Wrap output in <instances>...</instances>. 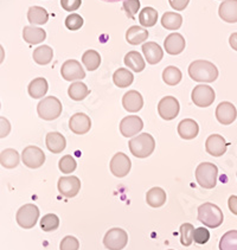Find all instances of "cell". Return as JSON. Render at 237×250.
<instances>
[{"label": "cell", "instance_id": "d4e9b609", "mask_svg": "<svg viewBox=\"0 0 237 250\" xmlns=\"http://www.w3.org/2000/svg\"><path fill=\"white\" fill-rule=\"evenodd\" d=\"M149 38V31L140 26H130L126 32V41L130 45H139Z\"/></svg>", "mask_w": 237, "mask_h": 250}, {"label": "cell", "instance_id": "f907efd6", "mask_svg": "<svg viewBox=\"0 0 237 250\" xmlns=\"http://www.w3.org/2000/svg\"><path fill=\"white\" fill-rule=\"evenodd\" d=\"M229 44L231 48L237 51V32L231 33V36L229 37Z\"/></svg>", "mask_w": 237, "mask_h": 250}, {"label": "cell", "instance_id": "8fae6325", "mask_svg": "<svg viewBox=\"0 0 237 250\" xmlns=\"http://www.w3.org/2000/svg\"><path fill=\"white\" fill-rule=\"evenodd\" d=\"M61 75L65 81L71 82L85 79L86 71L79 61L68 60L63 63L62 68H61Z\"/></svg>", "mask_w": 237, "mask_h": 250}, {"label": "cell", "instance_id": "e575fe53", "mask_svg": "<svg viewBox=\"0 0 237 250\" xmlns=\"http://www.w3.org/2000/svg\"><path fill=\"white\" fill-rule=\"evenodd\" d=\"M158 21V12L153 7H145L142 8L141 12L139 13V21L141 26L144 27H152L157 24Z\"/></svg>", "mask_w": 237, "mask_h": 250}, {"label": "cell", "instance_id": "8d00e7d4", "mask_svg": "<svg viewBox=\"0 0 237 250\" xmlns=\"http://www.w3.org/2000/svg\"><path fill=\"white\" fill-rule=\"evenodd\" d=\"M182 71L177 66H167L163 71V80L166 84L169 85H177L182 81Z\"/></svg>", "mask_w": 237, "mask_h": 250}, {"label": "cell", "instance_id": "c3c4849f", "mask_svg": "<svg viewBox=\"0 0 237 250\" xmlns=\"http://www.w3.org/2000/svg\"><path fill=\"white\" fill-rule=\"evenodd\" d=\"M189 1L190 0H169L171 7L174 8L175 11L185 10L186 6L189 5Z\"/></svg>", "mask_w": 237, "mask_h": 250}, {"label": "cell", "instance_id": "52a82bcc", "mask_svg": "<svg viewBox=\"0 0 237 250\" xmlns=\"http://www.w3.org/2000/svg\"><path fill=\"white\" fill-rule=\"evenodd\" d=\"M128 243V235L124 229L113 228L108 230L103 238V244L108 250H122Z\"/></svg>", "mask_w": 237, "mask_h": 250}, {"label": "cell", "instance_id": "7a4b0ae2", "mask_svg": "<svg viewBox=\"0 0 237 250\" xmlns=\"http://www.w3.org/2000/svg\"><path fill=\"white\" fill-rule=\"evenodd\" d=\"M128 146H129L130 153L134 157L144 159V158L150 157L154 152L155 141L154 138L149 133H142L138 137L130 139Z\"/></svg>", "mask_w": 237, "mask_h": 250}, {"label": "cell", "instance_id": "4dcf8cb0", "mask_svg": "<svg viewBox=\"0 0 237 250\" xmlns=\"http://www.w3.org/2000/svg\"><path fill=\"white\" fill-rule=\"evenodd\" d=\"M125 64L135 73H141L146 66L145 60L138 51H129L125 56Z\"/></svg>", "mask_w": 237, "mask_h": 250}, {"label": "cell", "instance_id": "5b68a950", "mask_svg": "<svg viewBox=\"0 0 237 250\" xmlns=\"http://www.w3.org/2000/svg\"><path fill=\"white\" fill-rule=\"evenodd\" d=\"M218 168L213 163H202L196 168V180L202 188H214L217 184Z\"/></svg>", "mask_w": 237, "mask_h": 250}, {"label": "cell", "instance_id": "b9f144b4", "mask_svg": "<svg viewBox=\"0 0 237 250\" xmlns=\"http://www.w3.org/2000/svg\"><path fill=\"white\" fill-rule=\"evenodd\" d=\"M83 25V18L77 13H71L66 17L65 19V26L68 27L70 31H76L82 27Z\"/></svg>", "mask_w": 237, "mask_h": 250}, {"label": "cell", "instance_id": "2e32d148", "mask_svg": "<svg viewBox=\"0 0 237 250\" xmlns=\"http://www.w3.org/2000/svg\"><path fill=\"white\" fill-rule=\"evenodd\" d=\"M228 144L225 139L219 134H213L206 139L205 149L213 157H222L227 152Z\"/></svg>", "mask_w": 237, "mask_h": 250}, {"label": "cell", "instance_id": "9c48e42d", "mask_svg": "<svg viewBox=\"0 0 237 250\" xmlns=\"http://www.w3.org/2000/svg\"><path fill=\"white\" fill-rule=\"evenodd\" d=\"M180 105L178 100L173 96H165L160 100L158 104V113L161 119L166 121L173 120L179 114Z\"/></svg>", "mask_w": 237, "mask_h": 250}, {"label": "cell", "instance_id": "ab89813d", "mask_svg": "<svg viewBox=\"0 0 237 250\" xmlns=\"http://www.w3.org/2000/svg\"><path fill=\"white\" fill-rule=\"evenodd\" d=\"M194 228L192 224H182V227H180V242H182L184 247L191 246L192 242H194Z\"/></svg>", "mask_w": 237, "mask_h": 250}, {"label": "cell", "instance_id": "f5cc1de1", "mask_svg": "<svg viewBox=\"0 0 237 250\" xmlns=\"http://www.w3.org/2000/svg\"><path fill=\"white\" fill-rule=\"evenodd\" d=\"M102 1H106V2H119V1H121V0H102Z\"/></svg>", "mask_w": 237, "mask_h": 250}, {"label": "cell", "instance_id": "7402d4cb", "mask_svg": "<svg viewBox=\"0 0 237 250\" xmlns=\"http://www.w3.org/2000/svg\"><path fill=\"white\" fill-rule=\"evenodd\" d=\"M198 132H199V126L192 119H185L178 125V134L184 140H192L197 137Z\"/></svg>", "mask_w": 237, "mask_h": 250}, {"label": "cell", "instance_id": "30bf717a", "mask_svg": "<svg viewBox=\"0 0 237 250\" xmlns=\"http://www.w3.org/2000/svg\"><path fill=\"white\" fill-rule=\"evenodd\" d=\"M22 162L29 168H40L45 163V154L37 146H27L22 153Z\"/></svg>", "mask_w": 237, "mask_h": 250}, {"label": "cell", "instance_id": "db71d44e", "mask_svg": "<svg viewBox=\"0 0 237 250\" xmlns=\"http://www.w3.org/2000/svg\"><path fill=\"white\" fill-rule=\"evenodd\" d=\"M170 250H171V249H170Z\"/></svg>", "mask_w": 237, "mask_h": 250}, {"label": "cell", "instance_id": "f1b7e54d", "mask_svg": "<svg viewBox=\"0 0 237 250\" xmlns=\"http://www.w3.org/2000/svg\"><path fill=\"white\" fill-rule=\"evenodd\" d=\"M21 157L19 153L13 148H7L0 153V164L5 168H15L19 165Z\"/></svg>", "mask_w": 237, "mask_h": 250}, {"label": "cell", "instance_id": "cb8c5ba5", "mask_svg": "<svg viewBox=\"0 0 237 250\" xmlns=\"http://www.w3.org/2000/svg\"><path fill=\"white\" fill-rule=\"evenodd\" d=\"M23 38L30 45L43 43L46 40V32L41 27L25 26L23 30Z\"/></svg>", "mask_w": 237, "mask_h": 250}, {"label": "cell", "instance_id": "74e56055", "mask_svg": "<svg viewBox=\"0 0 237 250\" xmlns=\"http://www.w3.org/2000/svg\"><path fill=\"white\" fill-rule=\"evenodd\" d=\"M219 250H237V230H230L223 235Z\"/></svg>", "mask_w": 237, "mask_h": 250}, {"label": "cell", "instance_id": "836d02e7", "mask_svg": "<svg viewBox=\"0 0 237 250\" xmlns=\"http://www.w3.org/2000/svg\"><path fill=\"white\" fill-rule=\"evenodd\" d=\"M183 24V17L179 13L166 12L161 18V25L166 30H178Z\"/></svg>", "mask_w": 237, "mask_h": 250}, {"label": "cell", "instance_id": "277c9868", "mask_svg": "<svg viewBox=\"0 0 237 250\" xmlns=\"http://www.w3.org/2000/svg\"><path fill=\"white\" fill-rule=\"evenodd\" d=\"M37 113L40 118L45 121L56 120L62 114V104L57 97L47 96L38 104Z\"/></svg>", "mask_w": 237, "mask_h": 250}, {"label": "cell", "instance_id": "d6a6232c", "mask_svg": "<svg viewBox=\"0 0 237 250\" xmlns=\"http://www.w3.org/2000/svg\"><path fill=\"white\" fill-rule=\"evenodd\" d=\"M89 89L83 82H74L71 83L68 89V95L74 101H82L89 95Z\"/></svg>", "mask_w": 237, "mask_h": 250}, {"label": "cell", "instance_id": "3957f363", "mask_svg": "<svg viewBox=\"0 0 237 250\" xmlns=\"http://www.w3.org/2000/svg\"><path fill=\"white\" fill-rule=\"evenodd\" d=\"M222 210L213 203H204L198 208V221L208 228H218L223 223Z\"/></svg>", "mask_w": 237, "mask_h": 250}, {"label": "cell", "instance_id": "8992f818", "mask_svg": "<svg viewBox=\"0 0 237 250\" xmlns=\"http://www.w3.org/2000/svg\"><path fill=\"white\" fill-rule=\"evenodd\" d=\"M40 217V209L35 204H25L17 212L16 219L19 227L24 229H31L37 223Z\"/></svg>", "mask_w": 237, "mask_h": 250}, {"label": "cell", "instance_id": "d6986e66", "mask_svg": "<svg viewBox=\"0 0 237 250\" xmlns=\"http://www.w3.org/2000/svg\"><path fill=\"white\" fill-rule=\"evenodd\" d=\"M142 54H144L145 58H146L149 64H157L160 62L164 57V51L159 44L154 43V42H147L144 45L141 46Z\"/></svg>", "mask_w": 237, "mask_h": 250}, {"label": "cell", "instance_id": "7c38bea8", "mask_svg": "<svg viewBox=\"0 0 237 250\" xmlns=\"http://www.w3.org/2000/svg\"><path fill=\"white\" fill-rule=\"evenodd\" d=\"M110 172L118 178H124L129 173L130 167H132V163L130 159L127 157L126 154L119 152L111 158L110 160Z\"/></svg>", "mask_w": 237, "mask_h": 250}, {"label": "cell", "instance_id": "4fadbf2b", "mask_svg": "<svg viewBox=\"0 0 237 250\" xmlns=\"http://www.w3.org/2000/svg\"><path fill=\"white\" fill-rule=\"evenodd\" d=\"M58 191L66 198H72L77 196L81 190V180L77 177H61L57 184Z\"/></svg>", "mask_w": 237, "mask_h": 250}, {"label": "cell", "instance_id": "f35d334b", "mask_svg": "<svg viewBox=\"0 0 237 250\" xmlns=\"http://www.w3.org/2000/svg\"><path fill=\"white\" fill-rule=\"evenodd\" d=\"M60 227V218L55 213H47L41 219V228L44 231H54Z\"/></svg>", "mask_w": 237, "mask_h": 250}, {"label": "cell", "instance_id": "5bb4252c", "mask_svg": "<svg viewBox=\"0 0 237 250\" xmlns=\"http://www.w3.org/2000/svg\"><path fill=\"white\" fill-rule=\"evenodd\" d=\"M144 128V122L139 116L129 115L124 118L120 122V132L125 138H132L141 132Z\"/></svg>", "mask_w": 237, "mask_h": 250}, {"label": "cell", "instance_id": "f546056e", "mask_svg": "<svg viewBox=\"0 0 237 250\" xmlns=\"http://www.w3.org/2000/svg\"><path fill=\"white\" fill-rule=\"evenodd\" d=\"M146 202L152 208L163 207L166 202V192L161 188H152L146 194Z\"/></svg>", "mask_w": 237, "mask_h": 250}, {"label": "cell", "instance_id": "4316f807", "mask_svg": "<svg viewBox=\"0 0 237 250\" xmlns=\"http://www.w3.org/2000/svg\"><path fill=\"white\" fill-rule=\"evenodd\" d=\"M27 21L32 25H44L49 21V13L41 6H31L27 11Z\"/></svg>", "mask_w": 237, "mask_h": 250}, {"label": "cell", "instance_id": "603a6c76", "mask_svg": "<svg viewBox=\"0 0 237 250\" xmlns=\"http://www.w3.org/2000/svg\"><path fill=\"white\" fill-rule=\"evenodd\" d=\"M45 144H46L47 149H49L51 153H55V154L61 153V152L64 151V148H65L66 146L65 138L58 132L47 133L45 138Z\"/></svg>", "mask_w": 237, "mask_h": 250}, {"label": "cell", "instance_id": "ffe728a7", "mask_svg": "<svg viewBox=\"0 0 237 250\" xmlns=\"http://www.w3.org/2000/svg\"><path fill=\"white\" fill-rule=\"evenodd\" d=\"M124 108L129 113H138L144 105V99L141 94L136 90H129L122 97Z\"/></svg>", "mask_w": 237, "mask_h": 250}, {"label": "cell", "instance_id": "60d3db41", "mask_svg": "<svg viewBox=\"0 0 237 250\" xmlns=\"http://www.w3.org/2000/svg\"><path fill=\"white\" fill-rule=\"evenodd\" d=\"M58 167H60L61 172L69 174L72 173V172L76 169L77 163L76 160L74 159V157H71V155H64V157H62V159L60 160V163H58Z\"/></svg>", "mask_w": 237, "mask_h": 250}, {"label": "cell", "instance_id": "1f68e13d", "mask_svg": "<svg viewBox=\"0 0 237 250\" xmlns=\"http://www.w3.org/2000/svg\"><path fill=\"white\" fill-rule=\"evenodd\" d=\"M114 84L119 88H127L134 81V76L126 68H120L113 75Z\"/></svg>", "mask_w": 237, "mask_h": 250}, {"label": "cell", "instance_id": "7bdbcfd3", "mask_svg": "<svg viewBox=\"0 0 237 250\" xmlns=\"http://www.w3.org/2000/svg\"><path fill=\"white\" fill-rule=\"evenodd\" d=\"M122 7H124V11L126 12L128 18L134 19V16L140 8V1L139 0H125Z\"/></svg>", "mask_w": 237, "mask_h": 250}, {"label": "cell", "instance_id": "83f0119b", "mask_svg": "<svg viewBox=\"0 0 237 250\" xmlns=\"http://www.w3.org/2000/svg\"><path fill=\"white\" fill-rule=\"evenodd\" d=\"M32 57L38 65H46L54 58V51L49 45H42L33 50Z\"/></svg>", "mask_w": 237, "mask_h": 250}, {"label": "cell", "instance_id": "9a60e30c", "mask_svg": "<svg viewBox=\"0 0 237 250\" xmlns=\"http://www.w3.org/2000/svg\"><path fill=\"white\" fill-rule=\"evenodd\" d=\"M69 128L71 129L75 134H86L91 128V120L90 118L85 113H76L70 118L69 121Z\"/></svg>", "mask_w": 237, "mask_h": 250}, {"label": "cell", "instance_id": "d590c367", "mask_svg": "<svg viewBox=\"0 0 237 250\" xmlns=\"http://www.w3.org/2000/svg\"><path fill=\"white\" fill-rule=\"evenodd\" d=\"M82 63L89 71H94L101 64V56L95 50H88L83 54Z\"/></svg>", "mask_w": 237, "mask_h": 250}, {"label": "cell", "instance_id": "ba28073f", "mask_svg": "<svg viewBox=\"0 0 237 250\" xmlns=\"http://www.w3.org/2000/svg\"><path fill=\"white\" fill-rule=\"evenodd\" d=\"M215 97H216L215 90L210 85L206 84H199L194 87L191 94V99L194 104L200 108L210 107L214 104Z\"/></svg>", "mask_w": 237, "mask_h": 250}, {"label": "cell", "instance_id": "44dd1931", "mask_svg": "<svg viewBox=\"0 0 237 250\" xmlns=\"http://www.w3.org/2000/svg\"><path fill=\"white\" fill-rule=\"evenodd\" d=\"M218 15L227 23H237V0H224L219 5Z\"/></svg>", "mask_w": 237, "mask_h": 250}, {"label": "cell", "instance_id": "7dc6e473", "mask_svg": "<svg viewBox=\"0 0 237 250\" xmlns=\"http://www.w3.org/2000/svg\"><path fill=\"white\" fill-rule=\"evenodd\" d=\"M11 132V124L4 116H0V139L6 138Z\"/></svg>", "mask_w": 237, "mask_h": 250}, {"label": "cell", "instance_id": "ac0fdd59", "mask_svg": "<svg viewBox=\"0 0 237 250\" xmlns=\"http://www.w3.org/2000/svg\"><path fill=\"white\" fill-rule=\"evenodd\" d=\"M185 38L180 33H171L164 41V48H165L167 54L172 55V56L182 54L185 49Z\"/></svg>", "mask_w": 237, "mask_h": 250}, {"label": "cell", "instance_id": "ee69618b", "mask_svg": "<svg viewBox=\"0 0 237 250\" xmlns=\"http://www.w3.org/2000/svg\"><path fill=\"white\" fill-rule=\"evenodd\" d=\"M80 242L74 236H66L62 240L60 246V250H79Z\"/></svg>", "mask_w": 237, "mask_h": 250}, {"label": "cell", "instance_id": "816d5d0a", "mask_svg": "<svg viewBox=\"0 0 237 250\" xmlns=\"http://www.w3.org/2000/svg\"><path fill=\"white\" fill-rule=\"evenodd\" d=\"M4 60H5V50L1 46V44H0V64L4 62Z\"/></svg>", "mask_w": 237, "mask_h": 250}, {"label": "cell", "instance_id": "6da1fadb", "mask_svg": "<svg viewBox=\"0 0 237 250\" xmlns=\"http://www.w3.org/2000/svg\"><path fill=\"white\" fill-rule=\"evenodd\" d=\"M189 75L196 82L211 83L216 81L218 77V69L209 61L198 60L190 64Z\"/></svg>", "mask_w": 237, "mask_h": 250}, {"label": "cell", "instance_id": "681fc988", "mask_svg": "<svg viewBox=\"0 0 237 250\" xmlns=\"http://www.w3.org/2000/svg\"><path fill=\"white\" fill-rule=\"evenodd\" d=\"M228 205H229L231 212L237 216V196H231L229 201H228Z\"/></svg>", "mask_w": 237, "mask_h": 250}, {"label": "cell", "instance_id": "484cf974", "mask_svg": "<svg viewBox=\"0 0 237 250\" xmlns=\"http://www.w3.org/2000/svg\"><path fill=\"white\" fill-rule=\"evenodd\" d=\"M47 89H49V84L46 80L44 77H37L30 82L27 90L32 99H42L47 93Z\"/></svg>", "mask_w": 237, "mask_h": 250}, {"label": "cell", "instance_id": "f6af8a7d", "mask_svg": "<svg viewBox=\"0 0 237 250\" xmlns=\"http://www.w3.org/2000/svg\"><path fill=\"white\" fill-rule=\"evenodd\" d=\"M210 240V232L205 228H197L194 232V241L197 244H205Z\"/></svg>", "mask_w": 237, "mask_h": 250}, {"label": "cell", "instance_id": "e0dca14e", "mask_svg": "<svg viewBox=\"0 0 237 250\" xmlns=\"http://www.w3.org/2000/svg\"><path fill=\"white\" fill-rule=\"evenodd\" d=\"M237 118L236 107L230 102H222L216 108V119L222 125H231Z\"/></svg>", "mask_w": 237, "mask_h": 250}, {"label": "cell", "instance_id": "bcb514c9", "mask_svg": "<svg viewBox=\"0 0 237 250\" xmlns=\"http://www.w3.org/2000/svg\"><path fill=\"white\" fill-rule=\"evenodd\" d=\"M82 4V0H61V5L68 12H74V11L79 10Z\"/></svg>", "mask_w": 237, "mask_h": 250}]
</instances>
